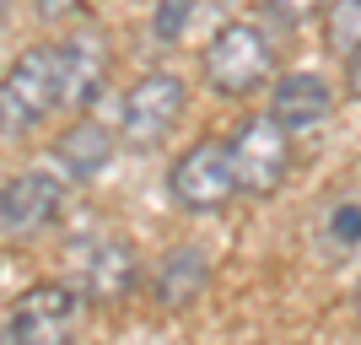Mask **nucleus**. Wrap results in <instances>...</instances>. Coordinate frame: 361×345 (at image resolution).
Returning a JSON list of instances; mask_svg holds the SVG:
<instances>
[{
    "instance_id": "13",
    "label": "nucleus",
    "mask_w": 361,
    "mask_h": 345,
    "mask_svg": "<svg viewBox=\"0 0 361 345\" xmlns=\"http://www.w3.org/2000/svg\"><path fill=\"white\" fill-rule=\"evenodd\" d=\"M324 44H329V54H340L345 60L350 49L361 44V0H324Z\"/></svg>"
},
{
    "instance_id": "6",
    "label": "nucleus",
    "mask_w": 361,
    "mask_h": 345,
    "mask_svg": "<svg viewBox=\"0 0 361 345\" xmlns=\"http://www.w3.org/2000/svg\"><path fill=\"white\" fill-rule=\"evenodd\" d=\"M75 254V291L92 302H124L130 291H135L140 281V254L130 238H114V232H103V238H87L71 248Z\"/></svg>"
},
{
    "instance_id": "8",
    "label": "nucleus",
    "mask_w": 361,
    "mask_h": 345,
    "mask_svg": "<svg viewBox=\"0 0 361 345\" xmlns=\"http://www.w3.org/2000/svg\"><path fill=\"white\" fill-rule=\"evenodd\" d=\"M108 81V38L103 28H81L60 44V103L65 108H87Z\"/></svg>"
},
{
    "instance_id": "11",
    "label": "nucleus",
    "mask_w": 361,
    "mask_h": 345,
    "mask_svg": "<svg viewBox=\"0 0 361 345\" xmlns=\"http://www.w3.org/2000/svg\"><path fill=\"white\" fill-rule=\"evenodd\" d=\"M114 130L97 119H75L71 130H65L60 140H54V162L71 173V178H97L108 162H114Z\"/></svg>"
},
{
    "instance_id": "7",
    "label": "nucleus",
    "mask_w": 361,
    "mask_h": 345,
    "mask_svg": "<svg viewBox=\"0 0 361 345\" xmlns=\"http://www.w3.org/2000/svg\"><path fill=\"white\" fill-rule=\"evenodd\" d=\"M75 324H81V291H75V286H32V291L16 297L6 334H11V340L54 345V340H71Z\"/></svg>"
},
{
    "instance_id": "18",
    "label": "nucleus",
    "mask_w": 361,
    "mask_h": 345,
    "mask_svg": "<svg viewBox=\"0 0 361 345\" xmlns=\"http://www.w3.org/2000/svg\"><path fill=\"white\" fill-rule=\"evenodd\" d=\"M345 81H350V97L361 103V44L345 54Z\"/></svg>"
},
{
    "instance_id": "14",
    "label": "nucleus",
    "mask_w": 361,
    "mask_h": 345,
    "mask_svg": "<svg viewBox=\"0 0 361 345\" xmlns=\"http://www.w3.org/2000/svg\"><path fill=\"white\" fill-rule=\"evenodd\" d=\"M195 22V0H157V11H151V38L157 44H178L183 32Z\"/></svg>"
},
{
    "instance_id": "12",
    "label": "nucleus",
    "mask_w": 361,
    "mask_h": 345,
    "mask_svg": "<svg viewBox=\"0 0 361 345\" xmlns=\"http://www.w3.org/2000/svg\"><path fill=\"white\" fill-rule=\"evenodd\" d=\"M205 286H211V259L200 254V248H173L162 259L157 281H151V302L157 308H189Z\"/></svg>"
},
{
    "instance_id": "10",
    "label": "nucleus",
    "mask_w": 361,
    "mask_h": 345,
    "mask_svg": "<svg viewBox=\"0 0 361 345\" xmlns=\"http://www.w3.org/2000/svg\"><path fill=\"white\" fill-rule=\"evenodd\" d=\"M60 178H49V173H16L6 189H0V226H11V232H38L60 216Z\"/></svg>"
},
{
    "instance_id": "17",
    "label": "nucleus",
    "mask_w": 361,
    "mask_h": 345,
    "mask_svg": "<svg viewBox=\"0 0 361 345\" xmlns=\"http://www.w3.org/2000/svg\"><path fill=\"white\" fill-rule=\"evenodd\" d=\"M81 0H32V11L44 16V22H60V16H71Z\"/></svg>"
},
{
    "instance_id": "9",
    "label": "nucleus",
    "mask_w": 361,
    "mask_h": 345,
    "mask_svg": "<svg viewBox=\"0 0 361 345\" xmlns=\"http://www.w3.org/2000/svg\"><path fill=\"white\" fill-rule=\"evenodd\" d=\"M334 108V87L318 71H291L270 87V119L286 130V135H307L329 119Z\"/></svg>"
},
{
    "instance_id": "1",
    "label": "nucleus",
    "mask_w": 361,
    "mask_h": 345,
    "mask_svg": "<svg viewBox=\"0 0 361 345\" xmlns=\"http://www.w3.org/2000/svg\"><path fill=\"white\" fill-rule=\"evenodd\" d=\"M200 71L211 81V92H221V97H254L259 87L275 81V44L264 38V28L232 16V22L216 28L211 44H205Z\"/></svg>"
},
{
    "instance_id": "16",
    "label": "nucleus",
    "mask_w": 361,
    "mask_h": 345,
    "mask_svg": "<svg viewBox=\"0 0 361 345\" xmlns=\"http://www.w3.org/2000/svg\"><path fill=\"white\" fill-rule=\"evenodd\" d=\"M264 11L281 22V28H302V22H313L324 11V0H264Z\"/></svg>"
},
{
    "instance_id": "15",
    "label": "nucleus",
    "mask_w": 361,
    "mask_h": 345,
    "mask_svg": "<svg viewBox=\"0 0 361 345\" xmlns=\"http://www.w3.org/2000/svg\"><path fill=\"white\" fill-rule=\"evenodd\" d=\"M329 238L340 243V248H361V200L334 205V216H329Z\"/></svg>"
},
{
    "instance_id": "19",
    "label": "nucleus",
    "mask_w": 361,
    "mask_h": 345,
    "mask_svg": "<svg viewBox=\"0 0 361 345\" xmlns=\"http://www.w3.org/2000/svg\"><path fill=\"white\" fill-rule=\"evenodd\" d=\"M0 6H6V0H0Z\"/></svg>"
},
{
    "instance_id": "4",
    "label": "nucleus",
    "mask_w": 361,
    "mask_h": 345,
    "mask_svg": "<svg viewBox=\"0 0 361 345\" xmlns=\"http://www.w3.org/2000/svg\"><path fill=\"white\" fill-rule=\"evenodd\" d=\"M167 195L195 216H216L226 210V200L238 195V173H232V151L226 140H195L183 151L173 173H167Z\"/></svg>"
},
{
    "instance_id": "5",
    "label": "nucleus",
    "mask_w": 361,
    "mask_h": 345,
    "mask_svg": "<svg viewBox=\"0 0 361 345\" xmlns=\"http://www.w3.org/2000/svg\"><path fill=\"white\" fill-rule=\"evenodd\" d=\"M183 103H189V87H183L173 71H146L135 81V87L124 92V146H157V140H167V130L183 119Z\"/></svg>"
},
{
    "instance_id": "2",
    "label": "nucleus",
    "mask_w": 361,
    "mask_h": 345,
    "mask_svg": "<svg viewBox=\"0 0 361 345\" xmlns=\"http://www.w3.org/2000/svg\"><path fill=\"white\" fill-rule=\"evenodd\" d=\"M60 103V44L22 49L0 75V130L22 135Z\"/></svg>"
},
{
    "instance_id": "3",
    "label": "nucleus",
    "mask_w": 361,
    "mask_h": 345,
    "mask_svg": "<svg viewBox=\"0 0 361 345\" xmlns=\"http://www.w3.org/2000/svg\"><path fill=\"white\" fill-rule=\"evenodd\" d=\"M232 151V173H238V189L243 195H275L281 183L291 178V135L270 114H254V119H243L226 140Z\"/></svg>"
}]
</instances>
